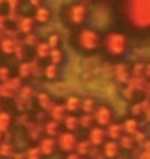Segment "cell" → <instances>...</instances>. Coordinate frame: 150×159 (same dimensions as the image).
I'll use <instances>...</instances> for the list:
<instances>
[{
    "instance_id": "1",
    "label": "cell",
    "mask_w": 150,
    "mask_h": 159,
    "mask_svg": "<svg viewBox=\"0 0 150 159\" xmlns=\"http://www.w3.org/2000/svg\"><path fill=\"white\" fill-rule=\"evenodd\" d=\"M124 16L134 28H150V0H126Z\"/></svg>"
},
{
    "instance_id": "2",
    "label": "cell",
    "mask_w": 150,
    "mask_h": 159,
    "mask_svg": "<svg viewBox=\"0 0 150 159\" xmlns=\"http://www.w3.org/2000/svg\"><path fill=\"white\" fill-rule=\"evenodd\" d=\"M104 47L108 54L114 57L122 56L127 51V38L121 32H109L104 38Z\"/></svg>"
},
{
    "instance_id": "3",
    "label": "cell",
    "mask_w": 150,
    "mask_h": 159,
    "mask_svg": "<svg viewBox=\"0 0 150 159\" xmlns=\"http://www.w3.org/2000/svg\"><path fill=\"white\" fill-rule=\"evenodd\" d=\"M77 44L79 47L85 50V51H93V50H96L99 47L101 37H99L96 31L85 28L77 34Z\"/></svg>"
},
{
    "instance_id": "4",
    "label": "cell",
    "mask_w": 150,
    "mask_h": 159,
    "mask_svg": "<svg viewBox=\"0 0 150 159\" xmlns=\"http://www.w3.org/2000/svg\"><path fill=\"white\" fill-rule=\"evenodd\" d=\"M93 123H96L98 127H107L112 123V112L109 110V107L107 105H99L93 111Z\"/></svg>"
},
{
    "instance_id": "5",
    "label": "cell",
    "mask_w": 150,
    "mask_h": 159,
    "mask_svg": "<svg viewBox=\"0 0 150 159\" xmlns=\"http://www.w3.org/2000/svg\"><path fill=\"white\" fill-rule=\"evenodd\" d=\"M55 142H57V146L60 148V150L70 153V152L74 150V146L77 143V139H76L74 133H72V131H63V133H58Z\"/></svg>"
},
{
    "instance_id": "6",
    "label": "cell",
    "mask_w": 150,
    "mask_h": 159,
    "mask_svg": "<svg viewBox=\"0 0 150 159\" xmlns=\"http://www.w3.org/2000/svg\"><path fill=\"white\" fill-rule=\"evenodd\" d=\"M87 9L83 3H74L68 7L67 10V18L73 25H80L83 24V20L86 19Z\"/></svg>"
},
{
    "instance_id": "7",
    "label": "cell",
    "mask_w": 150,
    "mask_h": 159,
    "mask_svg": "<svg viewBox=\"0 0 150 159\" xmlns=\"http://www.w3.org/2000/svg\"><path fill=\"white\" fill-rule=\"evenodd\" d=\"M107 134H105V130L102 127H92L89 130V136H87V142L90 143V146L93 148H99L102 146L105 142H107Z\"/></svg>"
},
{
    "instance_id": "8",
    "label": "cell",
    "mask_w": 150,
    "mask_h": 159,
    "mask_svg": "<svg viewBox=\"0 0 150 159\" xmlns=\"http://www.w3.org/2000/svg\"><path fill=\"white\" fill-rule=\"evenodd\" d=\"M38 149L41 152L42 156H50V155L53 153L55 148H57V142L54 137H48V136H45V137H41L38 140Z\"/></svg>"
},
{
    "instance_id": "9",
    "label": "cell",
    "mask_w": 150,
    "mask_h": 159,
    "mask_svg": "<svg viewBox=\"0 0 150 159\" xmlns=\"http://www.w3.org/2000/svg\"><path fill=\"white\" fill-rule=\"evenodd\" d=\"M120 153V146L115 140H108L102 145V156L105 159H115Z\"/></svg>"
},
{
    "instance_id": "10",
    "label": "cell",
    "mask_w": 150,
    "mask_h": 159,
    "mask_svg": "<svg viewBox=\"0 0 150 159\" xmlns=\"http://www.w3.org/2000/svg\"><path fill=\"white\" fill-rule=\"evenodd\" d=\"M34 28V19L29 16H20L19 19L16 20V31L19 34H31Z\"/></svg>"
},
{
    "instance_id": "11",
    "label": "cell",
    "mask_w": 150,
    "mask_h": 159,
    "mask_svg": "<svg viewBox=\"0 0 150 159\" xmlns=\"http://www.w3.org/2000/svg\"><path fill=\"white\" fill-rule=\"evenodd\" d=\"M47 112H48V116L51 117V120L57 121V123L63 121L64 117L67 116V114H66V108H64L63 104H53V107H51Z\"/></svg>"
},
{
    "instance_id": "12",
    "label": "cell",
    "mask_w": 150,
    "mask_h": 159,
    "mask_svg": "<svg viewBox=\"0 0 150 159\" xmlns=\"http://www.w3.org/2000/svg\"><path fill=\"white\" fill-rule=\"evenodd\" d=\"M146 83H147V79H144L143 76H140V77L131 76L130 79H128V82L126 83V86L136 93V92H143Z\"/></svg>"
},
{
    "instance_id": "13",
    "label": "cell",
    "mask_w": 150,
    "mask_h": 159,
    "mask_svg": "<svg viewBox=\"0 0 150 159\" xmlns=\"http://www.w3.org/2000/svg\"><path fill=\"white\" fill-rule=\"evenodd\" d=\"M114 73H115V79L118 80L120 83H127L128 82V79H130V72H128V69H127L126 64H117L115 69H114Z\"/></svg>"
},
{
    "instance_id": "14",
    "label": "cell",
    "mask_w": 150,
    "mask_h": 159,
    "mask_svg": "<svg viewBox=\"0 0 150 159\" xmlns=\"http://www.w3.org/2000/svg\"><path fill=\"white\" fill-rule=\"evenodd\" d=\"M32 97H34V89L31 86H28V85H22V88L16 92V95L13 98L15 99H19L22 102H31Z\"/></svg>"
},
{
    "instance_id": "15",
    "label": "cell",
    "mask_w": 150,
    "mask_h": 159,
    "mask_svg": "<svg viewBox=\"0 0 150 159\" xmlns=\"http://www.w3.org/2000/svg\"><path fill=\"white\" fill-rule=\"evenodd\" d=\"M108 129L105 130V134L107 137H109V140H118L121 137L124 133H122V127L121 124H118V123H111L109 125H107Z\"/></svg>"
},
{
    "instance_id": "16",
    "label": "cell",
    "mask_w": 150,
    "mask_h": 159,
    "mask_svg": "<svg viewBox=\"0 0 150 159\" xmlns=\"http://www.w3.org/2000/svg\"><path fill=\"white\" fill-rule=\"evenodd\" d=\"M37 102H38L39 108L44 111H48L54 104L51 97H50L47 92H39V93H37Z\"/></svg>"
},
{
    "instance_id": "17",
    "label": "cell",
    "mask_w": 150,
    "mask_h": 159,
    "mask_svg": "<svg viewBox=\"0 0 150 159\" xmlns=\"http://www.w3.org/2000/svg\"><path fill=\"white\" fill-rule=\"evenodd\" d=\"M121 127H122V133H124V134L133 136L139 130V121H137L136 118H127L121 124Z\"/></svg>"
},
{
    "instance_id": "18",
    "label": "cell",
    "mask_w": 150,
    "mask_h": 159,
    "mask_svg": "<svg viewBox=\"0 0 150 159\" xmlns=\"http://www.w3.org/2000/svg\"><path fill=\"white\" fill-rule=\"evenodd\" d=\"M10 124H12V116L7 111L2 110L0 111V133L6 134L7 130L10 129Z\"/></svg>"
},
{
    "instance_id": "19",
    "label": "cell",
    "mask_w": 150,
    "mask_h": 159,
    "mask_svg": "<svg viewBox=\"0 0 150 159\" xmlns=\"http://www.w3.org/2000/svg\"><path fill=\"white\" fill-rule=\"evenodd\" d=\"M28 134L29 139L34 140V142H38L42 136V127L38 124V123H28Z\"/></svg>"
},
{
    "instance_id": "20",
    "label": "cell",
    "mask_w": 150,
    "mask_h": 159,
    "mask_svg": "<svg viewBox=\"0 0 150 159\" xmlns=\"http://www.w3.org/2000/svg\"><path fill=\"white\" fill-rule=\"evenodd\" d=\"M80 98L76 97V95H73V97H68L67 99H66V102H64L63 105L64 108H66V112H74V111L80 110Z\"/></svg>"
},
{
    "instance_id": "21",
    "label": "cell",
    "mask_w": 150,
    "mask_h": 159,
    "mask_svg": "<svg viewBox=\"0 0 150 159\" xmlns=\"http://www.w3.org/2000/svg\"><path fill=\"white\" fill-rule=\"evenodd\" d=\"M44 133L48 136V137L58 136V133H60V123H57V121H54V120L47 121L45 125H44Z\"/></svg>"
},
{
    "instance_id": "22",
    "label": "cell",
    "mask_w": 150,
    "mask_h": 159,
    "mask_svg": "<svg viewBox=\"0 0 150 159\" xmlns=\"http://www.w3.org/2000/svg\"><path fill=\"white\" fill-rule=\"evenodd\" d=\"M18 39L12 38H0V51L3 54H13L15 45H16Z\"/></svg>"
},
{
    "instance_id": "23",
    "label": "cell",
    "mask_w": 150,
    "mask_h": 159,
    "mask_svg": "<svg viewBox=\"0 0 150 159\" xmlns=\"http://www.w3.org/2000/svg\"><path fill=\"white\" fill-rule=\"evenodd\" d=\"M50 16H51V12H50V9L45 7V6H39V7H37V10H35V20L39 22V24L47 22V20L50 19Z\"/></svg>"
},
{
    "instance_id": "24",
    "label": "cell",
    "mask_w": 150,
    "mask_h": 159,
    "mask_svg": "<svg viewBox=\"0 0 150 159\" xmlns=\"http://www.w3.org/2000/svg\"><path fill=\"white\" fill-rule=\"evenodd\" d=\"M95 108H96V104H95V99H92V98L87 97L80 101V110L83 111V114H90L92 116Z\"/></svg>"
},
{
    "instance_id": "25",
    "label": "cell",
    "mask_w": 150,
    "mask_h": 159,
    "mask_svg": "<svg viewBox=\"0 0 150 159\" xmlns=\"http://www.w3.org/2000/svg\"><path fill=\"white\" fill-rule=\"evenodd\" d=\"M90 143L87 142V140H80V142H77L76 143V146H74V152L80 156V158H83V156H87L89 155V152H90Z\"/></svg>"
},
{
    "instance_id": "26",
    "label": "cell",
    "mask_w": 150,
    "mask_h": 159,
    "mask_svg": "<svg viewBox=\"0 0 150 159\" xmlns=\"http://www.w3.org/2000/svg\"><path fill=\"white\" fill-rule=\"evenodd\" d=\"M63 124H64V127H66V130H67V131H72V133H73V131H74L79 127V120H77V117H76V116L68 114V116L64 117Z\"/></svg>"
},
{
    "instance_id": "27",
    "label": "cell",
    "mask_w": 150,
    "mask_h": 159,
    "mask_svg": "<svg viewBox=\"0 0 150 159\" xmlns=\"http://www.w3.org/2000/svg\"><path fill=\"white\" fill-rule=\"evenodd\" d=\"M13 153H15L13 145H12L10 142L3 140V142L0 143V156H2V158H12Z\"/></svg>"
},
{
    "instance_id": "28",
    "label": "cell",
    "mask_w": 150,
    "mask_h": 159,
    "mask_svg": "<svg viewBox=\"0 0 150 159\" xmlns=\"http://www.w3.org/2000/svg\"><path fill=\"white\" fill-rule=\"evenodd\" d=\"M6 85V86L9 88L10 91L13 92L15 95H16V92L19 91L20 88H22V79L18 76H13V77H10V79H7L6 82H3Z\"/></svg>"
},
{
    "instance_id": "29",
    "label": "cell",
    "mask_w": 150,
    "mask_h": 159,
    "mask_svg": "<svg viewBox=\"0 0 150 159\" xmlns=\"http://www.w3.org/2000/svg\"><path fill=\"white\" fill-rule=\"evenodd\" d=\"M120 142H117L120 149H126V150H130L134 148V140H133V136H128V134H122L120 137Z\"/></svg>"
},
{
    "instance_id": "30",
    "label": "cell",
    "mask_w": 150,
    "mask_h": 159,
    "mask_svg": "<svg viewBox=\"0 0 150 159\" xmlns=\"http://www.w3.org/2000/svg\"><path fill=\"white\" fill-rule=\"evenodd\" d=\"M35 50H37V58H47L50 54V47L47 43H38L35 45Z\"/></svg>"
},
{
    "instance_id": "31",
    "label": "cell",
    "mask_w": 150,
    "mask_h": 159,
    "mask_svg": "<svg viewBox=\"0 0 150 159\" xmlns=\"http://www.w3.org/2000/svg\"><path fill=\"white\" fill-rule=\"evenodd\" d=\"M79 120V125L83 127V129H92L93 125V117L90 114H83V116L77 117Z\"/></svg>"
},
{
    "instance_id": "32",
    "label": "cell",
    "mask_w": 150,
    "mask_h": 159,
    "mask_svg": "<svg viewBox=\"0 0 150 159\" xmlns=\"http://www.w3.org/2000/svg\"><path fill=\"white\" fill-rule=\"evenodd\" d=\"M50 60H51V64L54 66H58L61 60H63V53L60 51L58 48H54V50H50V54H48Z\"/></svg>"
},
{
    "instance_id": "33",
    "label": "cell",
    "mask_w": 150,
    "mask_h": 159,
    "mask_svg": "<svg viewBox=\"0 0 150 159\" xmlns=\"http://www.w3.org/2000/svg\"><path fill=\"white\" fill-rule=\"evenodd\" d=\"M18 77L20 79H26V77L31 76V67H29V61H22L18 67Z\"/></svg>"
},
{
    "instance_id": "34",
    "label": "cell",
    "mask_w": 150,
    "mask_h": 159,
    "mask_svg": "<svg viewBox=\"0 0 150 159\" xmlns=\"http://www.w3.org/2000/svg\"><path fill=\"white\" fill-rule=\"evenodd\" d=\"M29 67H31V76L38 77V76H41V75H42V69H41V66H39L38 58L31 60V61H29Z\"/></svg>"
},
{
    "instance_id": "35",
    "label": "cell",
    "mask_w": 150,
    "mask_h": 159,
    "mask_svg": "<svg viewBox=\"0 0 150 159\" xmlns=\"http://www.w3.org/2000/svg\"><path fill=\"white\" fill-rule=\"evenodd\" d=\"M41 158H42V155L39 152L38 146H31L25 152V159H41Z\"/></svg>"
},
{
    "instance_id": "36",
    "label": "cell",
    "mask_w": 150,
    "mask_h": 159,
    "mask_svg": "<svg viewBox=\"0 0 150 159\" xmlns=\"http://www.w3.org/2000/svg\"><path fill=\"white\" fill-rule=\"evenodd\" d=\"M44 75H45V77L47 79H55V77L58 76V69L57 66H54V64H47L45 66V69H44Z\"/></svg>"
},
{
    "instance_id": "37",
    "label": "cell",
    "mask_w": 150,
    "mask_h": 159,
    "mask_svg": "<svg viewBox=\"0 0 150 159\" xmlns=\"http://www.w3.org/2000/svg\"><path fill=\"white\" fill-rule=\"evenodd\" d=\"M38 43H39V41H38V38H37V35L32 34V32L25 35L24 41H22V44H24V45H28V47H35Z\"/></svg>"
},
{
    "instance_id": "38",
    "label": "cell",
    "mask_w": 150,
    "mask_h": 159,
    "mask_svg": "<svg viewBox=\"0 0 150 159\" xmlns=\"http://www.w3.org/2000/svg\"><path fill=\"white\" fill-rule=\"evenodd\" d=\"M13 54L16 56V58H18V60H24V58H25V47H24V44H22V43H19V39L16 41Z\"/></svg>"
},
{
    "instance_id": "39",
    "label": "cell",
    "mask_w": 150,
    "mask_h": 159,
    "mask_svg": "<svg viewBox=\"0 0 150 159\" xmlns=\"http://www.w3.org/2000/svg\"><path fill=\"white\" fill-rule=\"evenodd\" d=\"M143 70H144V63H136L133 66V69H131L130 76H134V77L143 76Z\"/></svg>"
},
{
    "instance_id": "40",
    "label": "cell",
    "mask_w": 150,
    "mask_h": 159,
    "mask_svg": "<svg viewBox=\"0 0 150 159\" xmlns=\"http://www.w3.org/2000/svg\"><path fill=\"white\" fill-rule=\"evenodd\" d=\"M133 140H134V145H139L141 146L143 143H144L146 140H147V137H146V134L143 133V131L140 130H137L134 134H133Z\"/></svg>"
},
{
    "instance_id": "41",
    "label": "cell",
    "mask_w": 150,
    "mask_h": 159,
    "mask_svg": "<svg viewBox=\"0 0 150 159\" xmlns=\"http://www.w3.org/2000/svg\"><path fill=\"white\" fill-rule=\"evenodd\" d=\"M47 44H48L50 50L58 48V44H60V37H58L57 34H51L48 37V41H47Z\"/></svg>"
},
{
    "instance_id": "42",
    "label": "cell",
    "mask_w": 150,
    "mask_h": 159,
    "mask_svg": "<svg viewBox=\"0 0 150 159\" xmlns=\"http://www.w3.org/2000/svg\"><path fill=\"white\" fill-rule=\"evenodd\" d=\"M15 93L6 86L5 83H0V98H13Z\"/></svg>"
},
{
    "instance_id": "43",
    "label": "cell",
    "mask_w": 150,
    "mask_h": 159,
    "mask_svg": "<svg viewBox=\"0 0 150 159\" xmlns=\"http://www.w3.org/2000/svg\"><path fill=\"white\" fill-rule=\"evenodd\" d=\"M10 77H12L10 76V69L6 67V66H0V82H6Z\"/></svg>"
},
{
    "instance_id": "44",
    "label": "cell",
    "mask_w": 150,
    "mask_h": 159,
    "mask_svg": "<svg viewBox=\"0 0 150 159\" xmlns=\"http://www.w3.org/2000/svg\"><path fill=\"white\" fill-rule=\"evenodd\" d=\"M131 114H133V117H140V116H143V107H141V104L140 102H136V104H133L131 105Z\"/></svg>"
},
{
    "instance_id": "45",
    "label": "cell",
    "mask_w": 150,
    "mask_h": 159,
    "mask_svg": "<svg viewBox=\"0 0 150 159\" xmlns=\"http://www.w3.org/2000/svg\"><path fill=\"white\" fill-rule=\"evenodd\" d=\"M19 18H20V16H19L18 9H16V10H9V12H7V15H6V19L10 20V22H16Z\"/></svg>"
},
{
    "instance_id": "46",
    "label": "cell",
    "mask_w": 150,
    "mask_h": 159,
    "mask_svg": "<svg viewBox=\"0 0 150 159\" xmlns=\"http://www.w3.org/2000/svg\"><path fill=\"white\" fill-rule=\"evenodd\" d=\"M5 3H7L9 10H16L19 7V0H6Z\"/></svg>"
},
{
    "instance_id": "47",
    "label": "cell",
    "mask_w": 150,
    "mask_h": 159,
    "mask_svg": "<svg viewBox=\"0 0 150 159\" xmlns=\"http://www.w3.org/2000/svg\"><path fill=\"white\" fill-rule=\"evenodd\" d=\"M99 155H101V153H99V149L92 146V148H90V152H89V155H87V156H89L90 159H95L96 156H99Z\"/></svg>"
},
{
    "instance_id": "48",
    "label": "cell",
    "mask_w": 150,
    "mask_h": 159,
    "mask_svg": "<svg viewBox=\"0 0 150 159\" xmlns=\"http://www.w3.org/2000/svg\"><path fill=\"white\" fill-rule=\"evenodd\" d=\"M122 95H124V97L127 98V99H131V98L134 97V92L131 91V89H128V88H124V89H122Z\"/></svg>"
},
{
    "instance_id": "49",
    "label": "cell",
    "mask_w": 150,
    "mask_h": 159,
    "mask_svg": "<svg viewBox=\"0 0 150 159\" xmlns=\"http://www.w3.org/2000/svg\"><path fill=\"white\" fill-rule=\"evenodd\" d=\"M6 22H7V19H6V15L0 13V31L6 29Z\"/></svg>"
},
{
    "instance_id": "50",
    "label": "cell",
    "mask_w": 150,
    "mask_h": 159,
    "mask_svg": "<svg viewBox=\"0 0 150 159\" xmlns=\"http://www.w3.org/2000/svg\"><path fill=\"white\" fill-rule=\"evenodd\" d=\"M143 77H144V79H150V63L144 64V70H143Z\"/></svg>"
},
{
    "instance_id": "51",
    "label": "cell",
    "mask_w": 150,
    "mask_h": 159,
    "mask_svg": "<svg viewBox=\"0 0 150 159\" xmlns=\"http://www.w3.org/2000/svg\"><path fill=\"white\" fill-rule=\"evenodd\" d=\"M137 158L140 159H150V152L149 150H141L140 149V153H139V156Z\"/></svg>"
},
{
    "instance_id": "52",
    "label": "cell",
    "mask_w": 150,
    "mask_h": 159,
    "mask_svg": "<svg viewBox=\"0 0 150 159\" xmlns=\"http://www.w3.org/2000/svg\"><path fill=\"white\" fill-rule=\"evenodd\" d=\"M143 117H144V120L147 121V123H150V105L143 111Z\"/></svg>"
},
{
    "instance_id": "53",
    "label": "cell",
    "mask_w": 150,
    "mask_h": 159,
    "mask_svg": "<svg viewBox=\"0 0 150 159\" xmlns=\"http://www.w3.org/2000/svg\"><path fill=\"white\" fill-rule=\"evenodd\" d=\"M66 159H82V158H80L76 152H70V153L67 155V158H66Z\"/></svg>"
},
{
    "instance_id": "54",
    "label": "cell",
    "mask_w": 150,
    "mask_h": 159,
    "mask_svg": "<svg viewBox=\"0 0 150 159\" xmlns=\"http://www.w3.org/2000/svg\"><path fill=\"white\" fill-rule=\"evenodd\" d=\"M28 2H29V5L34 6V7H39L41 6V0H28Z\"/></svg>"
},
{
    "instance_id": "55",
    "label": "cell",
    "mask_w": 150,
    "mask_h": 159,
    "mask_svg": "<svg viewBox=\"0 0 150 159\" xmlns=\"http://www.w3.org/2000/svg\"><path fill=\"white\" fill-rule=\"evenodd\" d=\"M143 92L146 93V97L150 98V82L146 83V86H144V89H143Z\"/></svg>"
},
{
    "instance_id": "56",
    "label": "cell",
    "mask_w": 150,
    "mask_h": 159,
    "mask_svg": "<svg viewBox=\"0 0 150 159\" xmlns=\"http://www.w3.org/2000/svg\"><path fill=\"white\" fill-rule=\"evenodd\" d=\"M13 159H25V153L24 152H19V153H13V156H12Z\"/></svg>"
},
{
    "instance_id": "57",
    "label": "cell",
    "mask_w": 150,
    "mask_h": 159,
    "mask_svg": "<svg viewBox=\"0 0 150 159\" xmlns=\"http://www.w3.org/2000/svg\"><path fill=\"white\" fill-rule=\"evenodd\" d=\"M95 159H105V158H104L102 155H99V156H96V158H95Z\"/></svg>"
},
{
    "instance_id": "58",
    "label": "cell",
    "mask_w": 150,
    "mask_h": 159,
    "mask_svg": "<svg viewBox=\"0 0 150 159\" xmlns=\"http://www.w3.org/2000/svg\"><path fill=\"white\" fill-rule=\"evenodd\" d=\"M2 142H3V134L0 133V143H2Z\"/></svg>"
},
{
    "instance_id": "59",
    "label": "cell",
    "mask_w": 150,
    "mask_h": 159,
    "mask_svg": "<svg viewBox=\"0 0 150 159\" xmlns=\"http://www.w3.org/2000/svg\"><path fill=\"white\" fill-rule=\"evenodd\" d=\"M6 0H0V5H3V3H5Z\"/></svg>"
},
{
    "instance_id": "60",
    "label": "cell",
    "mask_w": 150,
    "mask_h": 159,
    "mask_svg": "<svg viewBox=\"0 0 150 159\" xmlns=\"http://www.w3.org/2000/svg\"><path fill=\"white\" fill-rule=\"evenodd\" d=\"M0 111H2V99H0Z\"/></svg>"
},
{
    "instance_id": "61",
    "label": "cell",
    "mask_w": 150,
    "mask_h": 159,
    "mask_svg": "<svg viewBox=\"0 0 150 159\" xmlns=\"http://www.w3.org/2000/svg\"><path fill=\"white\" fill-rule=\"evenodd\" d=\"M134 159H140V158H134Z\"/></svg>"
},
{
    "instance_id": "62",
    "label": "cell",
    "mask_w": 150,
    "mask_h": 159,
    "mask_svg": "<svg viewBox=\"0 0 150 159\" xmlns=\"http://www.w3.org/2000/svg\"><path fill=\"white\" fill-rule=\"evenodd\" d=\"M0 159H3V158H2V156H0Z\"/></svg>"
},
{
    "instance_id": "63",
    "label": "cell",
    "mask_w": 150,
    "mask_h": 159,
    "mask_svg": "<svg viewBox=\"0 0 150 159\" xmlns=\"http://www.w3.org/2000/svg\"><path fill=\"white\" fill-rule=\"evenodd\" d=\"M82 159H83V158H82Z\"/></svg>"
}]
</instances>
